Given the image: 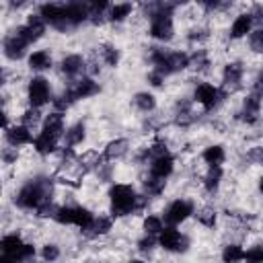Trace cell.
<instances>
[{
  "label": "cell",
  "instance_id": "25",
  "mask_svg": "<svg viewBox=\"0 0 263 263\" xmlns=\"http://www.w3.org/2000/svg\"><path fill=\"white\" fill-rule=\"evenodd\" d=\"M111 216H99V218H95V222H92V226L84 232L86 236H99V234H107L109 230H111Z\"/></svg>",
  "mask_w": 263,
  "mask_h": 263
},
{
  "label": "cell",
  "instance_id": "24",
  "mask_svg": "<svg viewBox=\"0 0 263 263\" xmlns=\"http://www.w3.org/2000/svg\"><path fill=\"white\" fill-rule=\"evenodd\" d=\"M86 129H84V123H74V125H70L68 129H66V134H64V142H66V146H78V144H82V140H84V134Z\"/></svg>",
  "mask_w": 263,
  "mask_h": 263
},
{
  "label": "cell",
  "instance_id": "41",
  "mask_svg": "<svg viewBox=\"0 0 263 263\" xmlns=\"http://www.w3.org/2000/svg\"><path fill=\"white\" fill-rule=\"evenodd\" d=\"M148 80H150V84H152V86H162L164 76H162V74H158L156 70H152V72L148 74Z\"/></svg>",
  "mask_w": 263,
  "mask_h": 263
},
{
  "label": "cell",
  "instance_id": "28",
  "mask_svg": "<svg viewBox=\"0 0 263 263\" xmlns=\"http://www.w3.org/2000/svg\"><path fill=\"white\" fill-rule=\"evenodd\" d=\"M129 12H132V4L129 2H121V4H115V6L109 8L107 18L113 21V23H121V21H125L129 16Z\"/></svg>",
  "mask_w": 263,
  "mask_h": 263
},
{
  "label": "cell",
  "instance_id": "16",
  "mask_svg": "<svg viewBox=\"0 0 263 263\" xmlns=\"http://www.w3.org/2000/svg\"><path fill=\"white\" fill-rule=\"evenodd\" d=\"M253 16L251 12H245V14H238L230 27V37L232 39H240V37H247V33H251L253 29Z\"/></svg>",
  "mask_w": 263,
  "mask_h": 263
},
{
  "label": "cell",
  "instance_id": "47",
  "mask_svg": "<svg viewBox=\"0 0 263 263\" xmlns=\"http://www.w3.org/2000/svg\"><path fill=\"white\" fill-rule=\"evenodd\" d=\"M261 160H263V148H261Z\"/></svg>",
  "mask_w": 263,
  "mask_h": 263
},
{
  "label": "cell",
  "instance_id": "22",
  "mask_svg": "<svg viewBox=\"0 0 263 263\" xmlns=\"http://www.w3.org/2000/svg\"><path fill=\"white\" fill-rule=\"evenodd\" d=\"M201 158H203L210 166H220V164L224 162V158H226V152H224V148H222L220 144H214V146H208V148L203 150Z\"/></svg>",
  "mask_w": 263,
  "mask_h": 263
},
{
  "label": "cell",
  "instance_id": "15",
  "mask_svg": "<svg viewBox=\"0 0 263 263\" xmlns=\"http://www.w3.org/2000/svg\"><path fill=\"white\" fill-rule=\"evenodd\" d=\"M173 166H175V160H173L171 154L156 156V158L150 160V175L158 177V179H166L173 173Z\"/></svg>",
  "mask_w": 263,
  "mask_h": 263
},
{
  "label": "cell",
  "instance_id": "46",
  "mask_svg": "<svg viewBox=\"0 0 263 263\" xmlns=\"http://www.w3.org/2000/svg\"><path fill=\"white\" fill-rule=\"evenodd\" d=\"M127 263H144L142 259H132V261H127Z\"/></svg>",
  "mask_w": 263,
  "mask_h": 263
},
{
  "label": "cell",
  "instance_id": "2",
  "mask_svg": "<svg viewBox=\"0 0 263 263\" xmlns=\"http://www.w3.org/2000/svg\"><path fill=\"white\" fill-rule=\"evenodd\" d=\"M109 199H111V216H127L134 214L136 210L142 208L138 193L134 191L132 185H123V183H115L109 189Z\"/></svg>",
  "mask_w": 263,
  "mask_h": 263
},
{
  "label": "cell",
  "instance_id": "33",
  "mask_svg": "<svg viewBox=\"0 0 263 263\" xmlns=\"http://www.w3.org/2000/svg\"><path fill=\"white\" fill-rule=\"evenodd\" d=\"M162 230H164V224H162V220L158 216H146V220H144V232L146 234L158 236Z\"/></svg>",
  "mask_w": 263,
  "mask_h": 263
},
{
  "label": "cell",
  "instance_id": "32",
  "mask_svg": "<svg viewBox=\"0 0 263 263\" xmlns=\"http://www.w3.org/2000/svg\"><path fill=\"white\" fill-rule=\"evenodd\" d=\"M101 55H103L105 64L111 66V68H115V66L119 64V49H117L115 45H111V43L101 45Z\"/></svg>",
  "mask_w": 263,
  "mask_h": 263
},
{
  "label": "cell",
  "instance_id": "23",
  "mask_svg": "<svg viewBox=\"0 0 263 263\" xmlns=\"http://www.w3.org/2000/svg\"><path fill=\"white\" fill-rule=\"evenodd\" d=\"M51 66V55L45 49H37L29 55V68L31 70H47Z\"/></svg>",
  "mask_w": 263,
  "mask_h": 263
},
{
  "label": "cell",
  "instance_id": "42",
  "mask_svg": "<svg viewBox=\"0 0 263 263\" xmlns=\"http://www.w3.org/2000/svg\"><path fill=\"white\" fill-rule=\"evenodd\" d=\"M255 95H259L263 99V68H261V72L255 78Z\"/></svg>",
  "mask_w": 263,
  "mask_h": 263
},
{
  "label": "cell",
  "instance_id": "12",
  "mask_svg": "<svg viewBox=\"0 0 263 263\" xmlns=\"http://www.w3.org/2000/svg\"><path fill=\"white\" fill-rule=\"evenodd\" d=\"M58 142H60V136H55L49 129H41L39 136H35L33 146H35V150L39 154H49V152H53L58 148Z\"/></svg>",
  "mask_w": 263,
  "mask_h": 263
},
{
  "label": "cell",
  "instance_id": "5",
  "mask_svg": "<svg viewBox=\"0 0 263 263\" xmlns=\"http://www.w3.org/2000/svg\"><path fill=\"white\" fill-rule=\"evenodd\" d=\"M27 97H29V103H31L33 109L43 107V105L49 103V99H51L49 82H47L43 76H33V78L29 80V86H27Z\"/></svg>",
  "mask_w": 263,
  "mask_h": 263
},
{
  "label": "cell",
  "instance_id": "10",
  "mask_svg": "<svg viewBox=\"0 0 263 263\" xmlns=\"http://www.w3.org/2000/svg\"><path fill=\"white\" fill-rule=\"evenodd\" d=\"M27 47H29V43L23 37H18L14 31H12V35L4 37V41H2V49H4V55L8 60H21L25 55Z\"/></svg>",
  "mask_w": 263,
  "mask_h": 263
},
{
  "label": "cell",
  "instance_id": "7",
  "mask_svg": "<svg viewBox=\"0 0 263 263\" xmlns=\"http://www.w3.org/2000/svg\"><path fill=\"white\" fill-rule=\"evenodd\" d=\"M158 245H160L164 251L183 253V251H187V247H189V238H187L185 234H181L175 226H164V230L158 234Z\"/></svg>",
  "mask_w": 263,
  "mask_h": 263
},
{
  "label": "cell",
  "instance_id": "36",
  "mask_svg": "<svg viewBox=\"0 0 263 263\" xmlns=\"http://www.w3.org/2000/svg\"><path fill=\"white\" fill-rule=\"evenodd\" d=\"M249 45H251L253 51L263 53V29H257L249 35Z\"/></svg>",
  "mask_w": 263,
  "mask_h": 263
},
{
  "label": "cell",
  "instance_id": "40",
  "mask_svg": "<svg viewBox=\"0 0 263 263\" xmlns=\"http://www.w3.org/2000/svg\"><path fill=\"white\" fill-rule=\"evenodd\" d=\"M189 66H193V68H205L208 66V58H205V53L199 49L197 53H193L191 58H189Z\"/></svg>",
  "mask_w": 263,
  "mask_h": 263
},
{
  "label": "cell",
  "instance_id": "1",
  "mask_svg": "<svg viewBox=\"0 0 263 263\" xmlns=\"http://www.w3.org/2000/svg\"><path fill=\"white\" fill-rule=\"evenodd\" d=\"M51 201V179L49 177H35L27 181L14 197V203L23 210H39L43 203Z\"/></svg>",
  "mask_w": 263,
  "mask_h": 263
},
{
  "label": "cell",
  "instance_id": "20",
  "mask_svg": "<svg viewBox=\"0 0 263 263\" xmlns=\"http://www.w3.org/2000/svg\"><path fill=\"white\" fill-rule=\"evenodd\" d=\"M31 257H35V247L33 245H23V249L16 251V253H10V255H4L2 253L0 263H25Z\"/></svg>",
  "mask_w": 263,
  "mask_h": 263
},
{
  "label": "cell",
  "instance_id": "27",
  "mask_svg": "<svg viewBox=\"0 0 263 263\" xmlns=\"http://www.w3.org/2000/svg\"><path fill=\"white\" fill-rule=\"evenodd\" d=\"M222 261L224 263H240L245 261V249L240 245H226L222 251Z\"/></svg>",
  "mask_w": 263,
  "mask_h": 263
},
{
  "label": "cell",
  "instance_id": "19",
  "mask_svg": "<svg viewBox=\"0 0 263 263\" xmlns=\"http://www.w3.org/2000/svg\"><path fill=\"white\" fill-rule=\"evenodd\" d=\"M127 150H129V142L125 138H119V140H113V142L107 144V148L103 152V158L105 160H117V158L125 156Z\"/></svg>",
  "mask_w": 263,
  "mask_h": 263
},
{
  "label": "cell",
  "instance_id": "37",
  "mask_svg": "<svg viewBox=\"0 0 263 263\" xmlns=\"http://www.w3.org/2000/svg\"><path fill=\"white\" fill-rule=\"evenodd\" d=\"M41 257H43V261H45V263L55 261V259L60 257V247H58V245H53V242L45 245V247L41 249Z\"/></svg>",
  "mask_w": 263,
  "mask_h": 263
},
{
  "label": "cell",
  "instance_id": "17",
  "mask_svg": "<svg viewBox=\"0 0 263 263\" xmlns=\"http://www.w3.org/2000/svg\"><path fill=\"white\" fill-rule=\"evenodd\" d=\"M60 68H62V72H64L66 76L76 78L78 74L84 72V60H82V55H78V53H70V55H66V58L62 60Z\"/></svg>",
  "mask_w": 263,
  "mask_h": 263
},
{
  "label": "cell",
  "instance_id": "43",
  "mask_svg": "<svg viewBox=\"0 0 263 263\" xmlns=\"http://www.w3.org/2000/svg\"><path fill=\"white\" fill-rule=\"evenodd\" d=\"M16 156H18V154H16V148H14V150H10V148H6V150L2 152V158H4V162H6V164H10V162H14V160H16Z\"/></svg>",
  "mask_w": 263,
  "mask_h": 263
},
{
  "label": "cell",
  "instance_id": "34",
  "mask_svg": "<svg viewBox=\"0 0 263 263\" xmlns=\"http://www.w3.org/2000/svg\"><path fill=\"white\" fill-rule=\"evenodd\" d=\"M195 216H197V220H199L203 226H208V228H214V224H216V212H214V210H210V208H203V210H199Z\"/></svg>",
  "mask_w": 263,
  "mask_h": 263
},
{
  "label": "cell",
  "instance_id": "21",
  "mask_svg": "<svg viewBox=\"0 0 263 263\" xmlns=\"http://www.w3.org/2000/svg\"><path fill=\"white\" fill-rule=\"evenodd\" d=\"M43 129H49V132H53L55 136L64 138V134H66V127H64V115L58 113V111L49 113V115L45 117V121H43Z\"/></svg>",
  "mask_w": 263,
  "mask_h": 263
},
{
  "label": "cell",
  "instance_id": "38",
  "mask_svg": "<svg viewBox=\"0 0 263 263\" xmlns=\"http://www.w3.org/2000/svg\"><path fill=\"white\" fill-rule=\"evenodd\" d=\"M37 121H39V109H33V107H31L29 111H25V113H23V125H25V127H29V129H31Z\"/></svg>",
  "mask_w": 263,
  "mask_h": 263
},
{
  "label": "cell",
  "instance_id": "31",
  "mask_svg": "<svg viewBox=\"0 0 263 263\" xmlns=\"http://www.w3.org/2000/svg\"><path fill=\"white\" fill-rule=\"evenodd\" d=\"M164 179H158V177H148L146 181H144V191H146V195H150V197H156V195H160L162 193V189H164Z\"/></svg>",
  "mask_w": 263,
  "mask_h": 263
},
{
  "label": "cell",
  "instance_id": "13",
  "mask_svg": "<svg viewBox=\"0 0 263 263\" xmlns=\"http://www.w3.org/2000/svg\"><path fill=\"white\" fill-rule=\"evenodd\" d=\"M259 109H261V97L259 95H249L242 103V109L238 113V119L247 121V123H255L257 121V115H259Z\"/></svg>",
  "mask_w": 263,
  "mask_h": 263
},
{
  "label": "cell",
  "instance_id": "29",
  "mask_svg": "<svg viewBox=\"0 0 263 263\" xmlns=\"http://www.w3.org/2000/svg\"><path fill=\"white\" fill-rule=\"evenodd\" d=\"M134 105H136L140 111L150 113V111L156 109V99H154V95H150V92H138V95L134 97Z\"/></svg>",
  "mask_w": 263,
  "mask_h": 263
},
{
  "label": "cell",
  "instance_id": "18",
  "mask_svg": "<svg viewBox=\"0 0 263 263\" xmlns=\"http://www.w3.org/2000/svg\"><path fill=\"white\" fill-rule=\"evenodd\" d=\"M70 88H72L76 101H80V99H88V97H92V95L99 92V84H97L92 78H80V80H78L74 86H70Z\"/></svg>",
  "mask_w": 263,
  "mask_h": 263
},
{
  "label": "cell",
  "instance_id": "48",
  "mask_svg": "<svg viewBox=\"0 0 263 263\" xmlns=\"http://www.w3.org/2000/svg\"><path fill=\"white\" fill-rule=\"evenodd\" d=\"M86 263H90V261H86Z\"/></svg>",
  "mask_w": 263,
  "mask_h": 263
},
{
  "label": "cell",
  "instance_id": "35",
  "mask_svg": "<svg viewBox=\"0 0 263 263\" xmlns=\"http://www.w3.org/2000/svg\"><path fill=\"white\" fill-rule=\"evenodd\" d=\"M245 261L247 263H263V247L255 245L249 251H245Z\"/></svg>",
  "mask_w": 263,
  "mask_h": 263
},
{
  "label": "cell",
  "instance_id": "3",
  "mask_svg": "<svg viewBox=\"0 0 263 263\" xmlns=\"http://www.w3.org/2000/svg\"><path fill=\"white\" fill-rule=\"evenodd\" d=\"M150 62H152V70H156L162 76L181 72L185 68H189V55L183 51H164L160 47H152L150 51Z\"/></svg>",
  "mask_w": 263,
  "mask_h": 263
},
{
  "label": "cell",
  "instance_id": "44",
  "mask_svg": "<svg viewBox=\"0 0 263 263\" xmlns=\"http://www.w3.org/2000/svg\"><path fill=\"white\" fill-rule=\"evenodd\" d=\"M251 16H253V21H263V6L261 4H255Z\"/></svg>",
  "mask_w": 263,
  "mask_h": 263
},
{
  "label": "cell",
  "instance_id": "26",
  "mask_svg": "<svg viewBox=\"0 0 263 263\" xmlns=\"http://www.w3.org/2000/svg\"><path fill=\"white\" fill-rule=\"evenodd\" d=\"M23 240H21V236L16 234V232H12V234H6V236H2V240H0V249H2V253L4 255H10V253H16V251H21L23 249Z\"/></svg>",
  "mask_w": 263,
  "mask_h": 263
},
{
  "label": "cell",
  "instance_id": "45",
  "mask_svg": "<svg viewBox=\"0 0 263 263\" xmlns=\"http://www.w3.org/2000/svg\"><path fill=\"white\" fill-rule=\"evenodd\" d=\"M259 189H261V193H263V177L259 179Z\"/></svg>",
  "mask_w": 263,
  "mask_h": 263
},
{
  "label": "cell",
  "instance_id": "39",
  "mask_svg": "<svg viewBox=\"0 0 263 263\" xmlns=\"http://www.w3.org/2000/svg\"><path fill=\"white\" fill-rule=\"evenodd\" d=\"M156 242H158V238H156V236L146 234L144 238H140V240H138V249H140L142 253H150V251L156 247Z\"/></svg>",
  "mask_w": 263,
  "mask_h": 263
},
{
  "label": "cell",
  "instance_id": "4",
  "mask_svg": "<svg viewBox=\"0 0 263 263\" xmlns=\"http://www.w3.org/2000/svg\"><path fill=\"white\" fill-rule=\"evenodd\" d=\"M53 220L60 224L78 226V228H82V232H86L92 226L95 216H92V212H88L86 208H80V205H62L55 210Z\"/></svg>",
  "mask_w": 263,
  "mask_h": 263
},
{
  "label": "cell",
  "instance_id": "30",
  "mask_svg": "<svg viewBox=\"0 0 263 263\" xmlns=\"http://www.w3.org/2000/svg\"><path fill=\"white\" fill-rule=\"evenodd\" d=\"M220 179H222V166H210L208 173H205V177H203V185H205V189H208L210 193L216 191L218 185H220Z\"/></svg>",
  "mask_w": 263,
  "mask_h": 263
},
{
  "label": "cell",
  "instance_id": "9",
  "mask_svg": "<svg viewBox=\"0 0 263 263\" xmlns=\"http://www.w3.org/2000/svg\"><path fill=\"white\" fill-rule=\"evenodd\" d=\"M222 90L220 88H216L214 84H208V82H201L197 88H195V95H193V99H195V103H199L205 111H210V109H214L220 101H222Z\"/></svg>",
  "mask_w": 263,
  "mask_h": 263
},
{
  "label": "cell",
  "instance_id": "14",
  "mask_svg": "<svg viewBox=\"0 0 263 263\" xmlns=\"http://www.w3.org/2000/svg\"><path fill=\"white\" fill-rule=\"evenodd\" d=\"M33 134H31V129L29 127H25L23 123L21 125H14V127H8L6 129V142L10 144V146H25V144H33Z\"/></svg>",
  "mask_w": 263,
  "mask_h": 263
},
{
  "label": "cell",
  "instance_id": "8",
  "mask_svg": "<svg viewBox=\"0 0 263 263\" xmlns=\"http://www.w3.org/2000/svg\"><path fill=\"white\" fill-rule=\"evenodd\" d=\"M191 214H193V203H191V201H187V199H175V201L168 203V208L164 210V224L177 226V224L185 222Z\"/></svg>",
  "mask_w": 263,
  "mask_h": 263
},
{
  "label": "cell",
  "instance_id": "11",
  "mask_svg": "<svg viewBox=\"0 0 263 263\" xmlns=\"http://www.w3.org/2000/svg\"><path fill=\"white\" fill-rule=\"evenodd\" d=\"M240 82H242V64L240 62L226 64L224 66V72H222V84H224V88L236 90V88H240Z\"/></svg>",
  "mask_w": 263,
  "mask_h": 263
},
{
  "label": "cell",
  "instance_id": "6",
  "mask_svg": "<svg viewBox=\"0 0 263 263\" xmlns=\"http://www.w3.org/2000/svg\"><path fill=\"white\" fill-rule=\"evenodd\" d=\"M39 14L45 18V23H49L53 29L66 33L72 29V25L66 18V8L64 4H41L39 6Z\"/></svg>",
  "mask_w": 263,
  "mask_h": 263
}]
</instances>
